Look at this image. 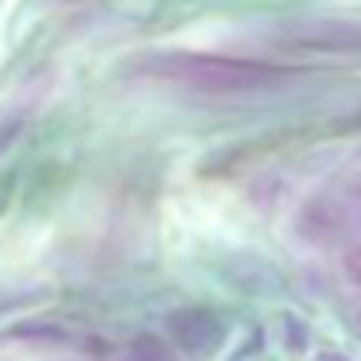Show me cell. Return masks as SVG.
Here are the masks:
<instances>
[{
  "instance_id": "6da1fadb",
  "label": "cell",
  "mask_w": 361,
  "mask_h": 361,
  "mask_svg": "<svg viewBox=\"0 0 361 361\" xmlns=\"http://www.w3.org/2000/svg\"><path fill=\"white\" fill-rule=\"evenodd\" d=\"M342 268H345V276H350V280L361 288V245H350V249H345Z\"/></svg>"
},
{
  "instance_id": "7a4b0ae2",
  "label": "cell",
  "mask_w": 361,
  "mask_h": 361,
  "mask_svg": "<svg viewBox=\"0 0 361 361\" xmlns=\"http://www.w3.org/2000/svg\"><path fill=\"white\" fill-rule=\"evenodd\" d=\"M0 361H16V357L8 353V345H0ZM24 361H27V357H24Z\"/></svg>"
},
{
  "instance_id": "3957f363",
  "label": "cell",
  "mask_w": 361,
  "mask_h": 361,
  "mask_svg": "<svg viewBox=\"0 0 361 361\" xmlns=\"http://www.w3.org/2000/svg\"><path fill=\"white\" fill-rule=\"evenodd\" d=\"M353 326H357V334H361V307H357V319H353Z\"/></svg>"
}]
</instances>
